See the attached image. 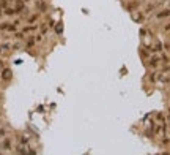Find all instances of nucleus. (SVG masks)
Listing matches in <instances>:
<instances>
[{
    "label": "nucleus",
    "mask_w": 170,
    "mask_h": 155,
    "mask_svg": "<svg viewBox=\"0 0 170 155\" xmlns=\"http://www.w3.org/2000/svg\"><path fill=\"white\" fill-rule=\"evenodd\" d=\"M147 60H148L147 67L151 68V70H156L159 65H162V57H161V54H151Z\"/></svg>",
    "instance_id": "obj_1"
},
{
    "label": "nucleus",
    "mask_w": 170,
    "mask_h": 155,
    "mask_svg": "<svg viewBox=\"0 0 170 155\" xmlns=\"http://www.w3.org/2000/svg\"><path fill=\"white\" fill-rule=\"evenodd\" d=\"M162 2H164V0H151V2L143 8V13L145 14H150V13H153L154 10H156V8H159L161 5H162Z\"/></svg>",
    "instance_id": "obj_2"
},
{
    "label": "nucleus",
    "mask_w": 170,
    "mask_h": 155,
    "mask_svg": "<svg viewBox=\"0 0 170 155\" xmlns=\"http://www.w3.org/2000/svg\"><path fill=\"white\" fill-rule=\"evenodd\" d=\"M145 17H147V14L143 13V10H136V11H132V21L137 22V24L145 22Z\"/></svg>",
    "instance_id": "obj_3"
},
{
    "label": "nucleus",
    "mask_w": 170,
    "mask_h": 155,
    "mask_svg": "<svg viewBox=\"0 0 170 155\" xmlns=\"http://www.w3.org/2000/svg\"><path fill=\"white\" fill-rule=\"evenodd\" d=\"M0 30H3V32H11L14 33L17 30V25H14L13 22H2L0 24Z\"/></svg>",
    "instance_id": "obj_4"
},
{
    "label": "nucleus",
    "mask_w": 170,
    "mask_h": 155,
    "mask_svg": "<svg viewBox=\"0 0 170 155\" xmlns=\"http://www.w3.org/2000/svg\"><path fill=\"white\" fill-rule=\"evenodd\" d=\"M14 11H16V14H21L24 10H25V2L24 0H14Z\"/></svg>",
    "instance_id": "obj_5"
},
{
    "label": "nucleus",
    "mask_w": 170,
    "mask_h": 155,
    "mask_svg": "<svg viewBox=\"0 0 170 155\" xmlns=\"http://www.w3.org/2000/svg\"><path fill=\"white\" fill-rule=\"evenodd\" d=\"M38 29H40V25H38V24H27L21 32H24V33L27 35V33H35Z\"/></svg>",
    "instance_id": "obj_6"
},
{
    "label": "nucleus",
    "mask_w": 170,
    "mask_h": 155,
    "mask_svg": "<svg viewBox=\"0 0 170 155\" xmlns=\"http://www.w3.org/2000/svg\"><path fill=\"white\" fill-rule=\"evenodd\" d=\"M170 16V8H164V10H161L156 13V19H167V17Z\"/></svg>",
    "instance_id": "obj_7"
},
{
    "label": "nucleus",
    "mask_w": 170,
    "mask_h": 155,
    "mask_svg": "<svg viewBox=\"0 0 170 155\" xmlns=\"http://www.w3.org/2000/svg\"><path fill=\"white\" fill-rule=\"evenodd\" d=\"M0 79H3V81L11 79V70L9 68H2V71H0Z\"/></svg>",
    "instance_id": "obj_8"
},
{
    "label": "nucleus",
    "mask_w": 170,
    "mask_h": 155,
    "mask_svg": "<svg viewBox=\"0 0 170 155\" xmlns=\"http://www.w3.org/2000/svg\"><path fill=\"white\" fill-rule=\"evenodd\" d=\"M9 49H11V44L9 43H2L0 44V56H6V54L9 52Z\"/></svg>",
    "instance_id": "obj_9"
},
{
    "label": "nucleus",
    "mask_w": 170,
    "mask_h": 155,
    "mask_svg": "<svg viewBox=\"0 0 170 155\" xmlns=\"http://www.w3.org/2000/svg\"><path fill=\"white\" fill-rule=\"evenodd\" d=\"M0 147H2L3 150H9L13 147V144H11V139L9 138H5L3 141H2V144H0Z\"/></svg>",
    "instance_id": "obj_10"
},
{
    "label": "nucleus",
    "mask_w": 170,
    "mask_h": 155,
    "mask_svg": "<svg viewBox=\"0 0 170 155\" xmlns=\"http://www.w3.org/2000/svg\"><path fill=\"white\" fill-rule=\"evenodd\" d=\"M38 19H40V14H38V13L28 14V16H27V24H35Z\"/></svg>",
    "instance_id": "obj_11"
},
{
    "label": "nucleus",
    "mask_w": 170,
    "mask_h": 155,
    "mask_svg": "<svg viewBox=\"0 0 170 155\" xmlns=\"http://www.w3.org/2000/svg\"><path fill=\"white\" fill-rule=\"evenodd\" d=\"M36 44V41H35V36H30V38L27 40V43H25V48H33Z\"/></svg>",
    "instance_id": "obj_12"
},
{
    "label": "nucleus",
    "mask_w": 170,
    "mask_h": 155,
    "mask_svg": "<svg viewBox=\"0 0 170 155\" xmlns=\"http://www.w3.org/2000/svg\"><path fill=\"white\" fill-rule=\"evenodd\" d=\"M13 38L14 40H24L25 38V33L24 32H14L13 33Z\"/></svg>",
    "instance_id": "obj_13"
},
{
    "label": "nucleus",
    "mask_w": 170,
    "mask_h": 155,
    "mask_svg": "<svg viewBox=\"0 0 170 155\" xmlns=\"http://www.w3.org/2000/svg\"><path fill=\"white\" fill-rule=\"evenodd\" d=\"M55 33L57 35H62L63 33V22H58V24L55 25Z\"/></svg>",
    "instance_id": "obj_14"
},
{
    "label": "nucleus",
    "mask_w": 170,
    "mask_h": 155,
    "mask_svg": "<svg viewBox=\"0 0 170 155\" xmlns=\"http://www.w3.org/2000/svg\"><path fill=\"white\" fill-rule=\"evenodd\" d=\"M154 122H165V117H164V114L162 113H158L156 116H154Z\"/></svg>",
    "instance_id": "obj_15"
},
{
    "label": "nucleus",
    "mask_w": 170,
    "mask_h": 155,
    "mask_svg": "<svg viewBox=\"0 0 170 155\" xmlns=\"http://www.w3.org/2000/svg\"><path fill=\"white\" fill-rule=\"evenodd\" d=\"M161 83H164V84H170V76H162V79H161Z\"/></svg>",
    "instance_id": "obj_16"
},
{
    "label": "nucleus",
    "mask_w": 170,
    "mask_h": 155,
    "mask_svg": "<svg viewBox=\"0 0 170 155\" xmlns=\"http://www.w3.org/2000/svg\"><path fill=\"white\" fill-rule=\"evenodd\" d=\"M43 38H44V35H41V33H38V35H35V41H36V43H40V41H43Z\"/></svg>",
    "instance_id": "obj_17"
},
{
    "label": "nucleus",
    "mask_w": 170,
    "mask_h": 155,
    "mask_svg": "<svg viewBox=\"0 0 170 155\" xmlns=\"http://www.w3.org/2000/svg\"><path fill=\"white\" fill-rule=\"evenodd\" d=\"M19 48H21V43H14L11 46V49H19Z\"/></svg>",
    "instance_id": "obj_18"
},
{
    "label": "nucleus",
    "mask_w": 170,
    "mask_h": 155,
    "mask_svg": "<svg viewBox=\"0 0 170 155\" xmlns=\"http://www.w3.org/2000/svg\"><path fill=\"white\" fill-rule=\"evenodd\" d=\"M13 24H14V25H21V19H14Z\"/></svg>",
    "instance_id": "obj_19"
},
{
    "label": "nucleus",
    "mask_w": 170,
    "mask_h": 155,
    "mask_svg": "<svg viewBox=\"0 0 170 155\" xmlns=\"http://www.w3.org/2000/svg\"><path fill=\"white\" fill-rule=\"evenodd\" d=\"M164 49H165V51L170 49V43H165V44H164Z\"/></svg>",
    "instance_id": "obj_20"
},
{
    "label": "nucleus",
    "mask_w": 170,
    "mask_h": 155,
    "mask_svg": "<svg viewBox=\"0 0 170 155\" xmlns=\"http://www.w3.org/2000/svg\"><path fill=\"white\" fill-rule=\"evenodd\" d=\"M137 2H139V3L142 5V3H143V2H145V0H137Z\"/></svg>",
    "instance_id": "obj_21"
},
{
    "label": "nucleus",
    "mask_w": 170,
    "mask_h": 155,
    "mask_svg": "<svg viewBox=\"0 0 170 155\" xmlns=\"http://www.w3.org/2000/svg\"><path fill=\"white\" fill-rule=\"evenodd\" d=\"M168 119H170V108H168Z\"/></svg>",
    "instance_id": "obj_22"
},
{
    "label": "nucleus",
    "mask_w": 170,
    "mask_h": 155,
    "mask_svg": "<svg viewBox=\"0 0 170 155\" xmlns=\"http://www.w3.org/2000/svg\"><path fill=\"white\" fill-rule=\"evenodd\" d=\"M126 2H129V0H123V3H126Z\"/></svg>",
    "instance_id": "obj_23"
},
{
    "label": "nucleus",
    "mask_w": 170,
    "mask_h": 155,
    "mask_svg": "<svg viewBox=\"0 0 170 155\" xmlns=\"http://www.w3.org/2000/svg\"><path fill=\"white\" fill-rule=\"evenodd\" d=\"M168 8H170V3H168Z\"/></svg>",
    "instance_id": "obj_24"
},
{
    "label": "nucleus",
    "mask_w": 170,
    "mask_h": 155,
    "mask_svg": "<svg viewBox=\"0 0 170 155\" xmlns=\"http://www.w3.org/2000/svg\"><path fill=\"white\" fill-rule=\"evenodd\" d=\"M168 136H170V131H168Z\"/></svg>",
    "instance_id": "obj_25"
}]
</instances>
